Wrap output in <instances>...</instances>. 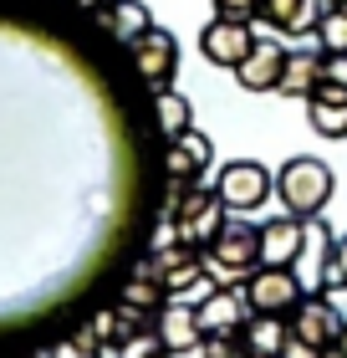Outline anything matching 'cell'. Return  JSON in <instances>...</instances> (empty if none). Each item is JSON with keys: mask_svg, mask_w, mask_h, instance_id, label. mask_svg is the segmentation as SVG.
Masks as SVG:
<instances>
[{"mask_svg": "<svg viewBox=\"0 0 347 358\" xmlns=\"http://www.w3.org/2000/svg\"><path fill=\"white\" fill-rule=\"evenodd\" d=\"M92 15H97V26H103L112 41H123V46H133L143 31L154 26V10H148L143 0H108V6L92 10Z\"/></svg>", "mask_w": 347, "mask_h": 358, "instance_id": "16", "label": "cell"}, {"mask_svg": "<svg viewBox=\"0 0 347 358\" xmlns=\"http://www.w3.org/2000/svg\"><path fill=\"white\" fill-rule=\"evenodd\" d=\"M311 36L322 41V52H347V10H337V6H327L322 10V21H317V31Z\"/></svg>", "mask_w": 347, "mask_h": 358, "instance_id": "21", "label": "cell"}, {"mask_svg": "<svg viewBox=\"0 0 347 358\" xmlns=\"http://www.w3.org/2000/svg\"><path fill=\"white\" fill-rule=\"evenodd\" d=\"M307 118L322 138H347V87L322 83L317 92L307 97Z\"/></svg>", "mask_w": 347, "mask_h": 358, "instance_id": "18", "label": "cell"}, {"mask_svg": "<svg viewBox=\"0 0 347 358\" xmlns=\"http://www.w3.org/2000/svg\"><path fill=\"white\" fill-rule=\"evenodd\" d=\"M118 302L138 307V313H148V317H158V307L169 302V287H163V271H158V262H154V256L133 266V276H128V282H123V292H118Z\"/></svg>", "mask_w": 347, "mask_h": 358, "instance_id": "17", "label": "cell"}, {"mask_svg": "<svg viewBox=\"0 0 347 358\" xmlns=\"http://www.w3.org/2000/svg\"><path fill=\"white\" fill-rule=\"evenodd\" d=\"M256 46V21H230V15H214V21L200 31V52L209 67H230L235 72Z\"/></svg>", "mask_w": 347, "mask_h": 358, "instance_id": "7", "label": "cell"}, {"mask_svg": "<svg viewBox=\"0 0 347 358\" xmlns=\"http://www.w3.org/2000/svg\"><path fill=\"white\" fill-rule=\"evenodd\" d=\"M322 276H327V282H322V292H327V297L347 292V236L337 241L332 251H327V266H322Z\"/></svg>", "mask_w": 347, "mask_h": 358, "instance_id": "22", "label": "cell"}, {"mask_svg": "<svg viewBox=\"0 0 347 358\" xmlns=\"http://www.w3.org/2000/svg\"><path fill=\"white\" fill-rule=\"evenodd\" d=\"M209 164H214V143H209V134H200V128H184L179 138H169V149H163V169H169L174 179H200L209 174Z\"/></svg>", "mask_w": 347, "mask_h": 358, "instance_id": "13", "label": "cell"}, {"mask_svg": "<svg viewBox=\"0 0 347 358\" xmlns=\"http://www.w3.org/2000/svg\"><path fill=\"white\" fill-rule=\"evenodd\" d=\"M128 52H133V72H138L154 92L174 83V72H179V41H174V31L148 26L143 36H138L133 46H128Z\"/></svg>", "mask_w": 347, "mask_h": 358, "instance_id": "8", "label": "cell"}, {"mask_svg": "<svg viewBox=\"0 0 347 358\" xmlns=\"http://www.w3.org/2000/svg\"><path fill=\"white\" fill-rule=\"evenodd\" d=\"M337 358H347V328H342V338H337Z\"/></svg>", "mask_w": 347, "mask_h": 358, "instance_id": "30", "label": "cell"}, {"mask_svg": "<svg viewBox=\"0 0 347 358\" xmlns=\"http://www.w3.org/2000/svg\"><path fill=\"white\" fill-rule=\"evenodd\" d=\"M245 307L251 313H271V317H291L296 302L307 297L302 292V276H296L291 266H256L251 276H245Z\"/></svg>", "mask_w": 347, "mask_h": 358, "instance_id": "4", "label": "cell"}, {"mask_svg": "<svg viewBox=\"0 0 347 358\" xmlns=\"http://www.w3.org/2000/svg\"><path fill=\"white\" fill-rule=\"evenodd\" d=\"M332 189H337L332 169H327L322 159H311V154L286 159L281 174H276V200L286 205V215H302V220H317L327 210V200H332Z\"/></svg>", "mask_w": 347, "mask_h": 358, "instance_id": "1", "label": "cell"}, {"mask_svg": "<svg viewBox=\"0 0 347 358\" xmlns=\"http://www.w3.org/2000/svg\"><path fill=\"white\" fill-rule=\"evenodd\" d=\"M163 210H169V241H179V246H189V251H209V241L225 231V200L214 189L194 185L184 200H174Z\"/></svg>", "mask_w": 347, "mask_h": 358, "instance_id": "2", "label": "cell"}, {"mask_svg": "<svg viewBox=\"0 0 347 358\" xmlns=\"http://www.w3.org/2000/svg\"><path fill=\"white\" fill-rule=\"evenodd\" d=\"M205 262H209V271L251 276V271L260 266V225H245V220H225V231L209 241Z\"/></svg>", "mask_w": 347, "mask_h": 358, "instance_id": "5", "label": "cell"}, {"mask_svg": "<svg viewBox=\"0 0 347 358\" xmlns=\"http://www.w3.org/2000/svg\"><path fill=\"white\" fill-rule=\"evenodd\" d=\"M214 15H230V21H260V0H214Z\"/></svg>", "mask_w": 347, "mask_h": 358, "instance_id": "25", "label": "cell"}, {"mask_svg": "<svg viewBox=\"0 0 347 358\" xmlns=\"http://www.w3.org/2000/svg\"><path fill=\"white\" fill-rule=\"evenodd\" d=\"M77 6H82V10H103L108 0H77Z\"/></svg>", "mask_w": 347, "mask_h": 358, "instance_id": "29", "label": "cell"}, {"mask_svg": "<svg viewBox=\"0 0 347 358\" xmlns=\"http://www.w3.org/2000/svg\"><path fill=\"white\" fill-rule=\"evenodd\" d=\"M286 46H281L276 36H256L251 57L235 67V83L245 92H281V72H286Z\"/></svg>", "mask_w": 347, "mask_h": 358, "instance_id": "10", "label": "cell"}, {"mask_svg": "<svg viewBox=\"0 0 347 358\" xmlns=\"http://www.w3.org/2000/svg\"><path fill=\"white\" fill-rule=\"evenodd\" d=\"M214 194L225 200V210L235 215H251L276 194V174L260 164V159H230L220 164V179H214Z\"/></svg>", "mask_w": 347, "mask_h": 358, "instance_id": "3", "label": "cell"}, {"mask_svg": "<svg viewBox=\"0 0 347 358\" xmlns=\"http://www.w3.org/2000/svg\"><path fill=\"white\" fill-rule=\"evenodd\" d=\"M291 343V317H271V313H251L240 328V348L245 358H281V348Z\"/></svg>", "mask_w": 347, "mask_h": 358, "instance_id": "15", "label": "cell"}, {"mask_svg": "<svg viewBox=\"0 0 347 358\" xmlns=\"http://www.w3.org/2000/svg\"><path fill=\"white\" fill-rule=\"evenodd\" d=\"M327 6H337V10H347V0H327Z\"/></svg>", "mask_w": 347, "mask_h": 358, "instance_id": "31", "label": "cell"}, {"mask_svg": "<svg viewBox=\"0 0 347 358\" xmlns=\"http://www.w3.org/2000/svg\"><path fill=\"white\" fill-rule=\"evenodd\" d=\"M154 333H158V343L169 348L174 358H184L205 343V328H200V317H194V307L184 297H169L158 307V317H154Z\"/></svg>", "mask_w": 347, "mask_h": 358, "instance_id": "12", "label": "cell"}, {"mask_svg": "<svg viewBox=\"0 0 347 358\" xmlns=\"http://www.w3.org/2000/svg\"><path fill=\"white\" fill-rule=\"evenodd\" d=\"M322 83L347 87V52H322Z\"/></svg>", "mask_w": 347, "mask_h": 358, "instance_id": "27", "label": "cell"}, {"mask_svg": "<svg viewBox=\"0 0 347 358\" xmlns=\"http://www.w3.org/2000/svg\"><path fill=\"white\" fill-rule=\"evenodd\" d=\"M194 317H200L205 338H235L245 328V317H251V307H245L240 287H214V292H205V297L194 302Z\"/></svg>", "mask_w": 347, "mask_h": 358, "instance_id": "9", "label": "cell"}, {"mask_svg": "<svg viewBox=\"0 0 347 358\" xmlns=\"http://www.w3.org/2000/svg\"><path fill=\"white\" fill-rule=\"evenodd\" d=\"M281 358H327L322 348H311V343H302V338H291L286 348H281Z\"/></svg>", "mask_w": 347, "mask_h": 358, "instance_id": "28", "label": "cell"}, {"mask_svg": "<svg viewBox=\"0 0 347 358\" xmlns=\"http://www.w3.org/2000/svg\"><path fill=\"white\" fill-rule=\"evenodd\" d=\"M322 0H260V21L281 36H311L322 21Z\"/></svg>", "mask_w": 347, "mask_h": 358, "instance_id": "14", "label": "cell"}, {"mask_svg": "<svg viewBox=\"0 0 347 358\" xmlns=\"http://www.w3.org/2000/svg\"><path fill=\"white\" fill-rule=\"evenodd\" d=\"M169 358H174V353H169Z\"/></svg>", "mask_w": 347, "mask_h": 358, "instance_id": "32", "label": "cell"}, {"mask_svg": "<svg viewBox=\"0 0 347 358\" xmlns=\"http://www.w3.org/2000/svg\"><path fill=\"white\" fill-rule=\"evenodd\" d=\"M118 358H169V348L158 343V333L154 328H143V333H133L128 343L118 348Z\"/></svg>", "mask_w": 347, "mask_h": 358, "instance_id": "23", "label": "cell"}, {"mask_svg": "<svg viewBox=\"0 0 347 358\" xmlns=\"http://www.w3.org/2000/svg\"><path fill=\"white\" fill-rule=\"evenodd\" d=\"M317 87H322V46H317V52L296 46V52L286 57V72H281V97H296V103H307Z\"/></svg>", "mask_w": 347, "mask_h": 358, "instance_id": "19", "label": "cell"}, {"mask_svg": "<svg viewBox=\"0 0 347 358\" xmlns=\"http://www.w3.org/2000/svg\"><path fill=\"white\" fill-rule=\"evenodd\" d=\"M46 358H103V348H97L87 333H72V338H61V343L46 353Z\"/></svg>", "mask_w": 347, "mask_h": 358, "instance_id": "24", "label": "cell"}, {"mask_svg": "<svg viewBox=\"0 0 347 358\" xmlns=\"http://www.w3.org/2000/svg\"><path fill=\"white\" fill-rule=\"evenodd\" d=\"M342 313H337V297H327V292H317V297H302L291 313V338H302V343L332 353L337 338H342Z\"/></svg>", "mask_w": 347, "mask_h": 358, "instance_id": "6", "label": "cell"}, {"mask_svg": "<svg viewBox=\"0 0 347 358\" xmlns=\"http://www.w3.org/2000/svg\"><path fill=\"white\" fill-rule=\"evenodd\" d=\"M154 118H158V134H163V143H169V138H179V134H184V128H194V108H189V97H184V92L158 87V97H154Z\"/></svg>", "mask_w": 347, "mask_h": 358, "instance_id": "20", "label": "cell"}, {"mask_svg": "<svg viewBox=\"0 0 347 358\" xmlns=\"http://www.w3.org/2000/svg\"><path fill=\"white\" fill-rule=\"evenodd\" d=\"M200 358H245L240 333H235V338H205V343H200Z\"/></svg>", "mask_w": 347, "mask_h": 358, "instance_id": "26", "label": "cell"}, {"mask_svg": "<svg viewBox=\"0 0 347 358\" xmlns=\"http://www.w3.org/2000/svg\"><path fill=\"white\" fill-rule=\"evenodd\" d=\"M302 251H307V220L302 215L260 220V266H296Z\"/></svg>", "mask_w": 347, "mask_h": 358, "instance_id": "11", "label": "cell"}]
</instances>
